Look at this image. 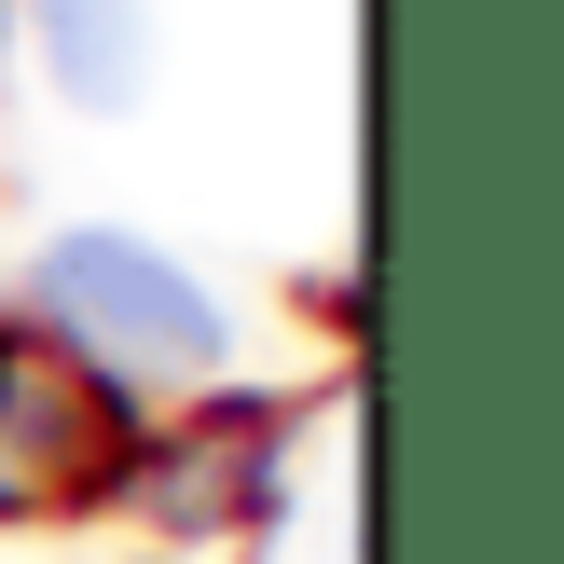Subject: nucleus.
<instances>
[{"mask_svg":"<svg viewBox=\"0 0 564 564\" xmlns=\"http://www.w3.org/2000/svg\"><path fill=\"white\" fill-rule=\"evenodd\" d=\"M28 345L69 358L110 400H152V386H207L220 358H235V330H220V303L193 290L165 248L83 220V235H55L42 262H28Z\"/></svg>","mask_w":564,"mask_h":564,"instance_id":"f257e3e1","label":"nucleus"},{"mask_svg":"<svg viewBox=\"0 0 564 564\" xmlns=\"http://www.w3.org/2000/svg\"><path fill=\"white\" fill-rule=\"evenodd\" d=\"M28 42H42L69 110H138L152 97V0H28Z\"/></svg>","mask_w":564,"mask_h":564,"instance_id":"f03ea898","label":"nucleus"}]
</instances>
